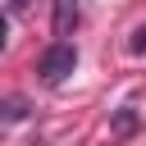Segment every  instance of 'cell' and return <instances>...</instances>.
Returning a JSON list of instances; mask_svg holds the SVG:
<instances>
[{"label": "cell", "mask_w": 146, "mask_h": 146, "mask_svg": "<svg viewBox=\"0 0 146 146\" xmlns=\"http://www.w3.org/2000/svg\"><path fill=\"white\" fill-rule=\"evenodd\" d=\"M5 36H9V23H5V18H0V46H5Z\"/></svg>", "instance_id": "obj_6"}, {"label": "cell", "mask_w": 146, "mask_h": 146, "mask_svg": "<svg viewBox=\"0 0 146 146\" xmlns=\"http://www.w3.org/2000/svg\"><path fill=\"white\" fill-rule=\"evenodd\" d=\"M132 128H137V114H132V110H123V114L114 119V132H132Z\"/></svg>", "instance_id": "obj_4"}, {"label": "cell", "mask_w": 146, "mask_h": 146, "mask_svg": "<svg viewBox=\"0 0 146 146\" xmlns=\"http://www.w3.org/2000/svg\"><path fill=\"white\" fill-rule=\"evenodd\" d=\"M14 5H27V0H14Z\"/></svg>", "instance_id": "obj_7"}, {"label": "cell", "mask_w": 146, "mask_h": 146, "mask_svg": "<svg viewBox=\"0 0 146 146\" xmlns=\"http://www.w3.org/2000/svg\"><path fill=\"white\" fill-rule=\"evenodd\" d=\"M132 50H137V55H146V27H137V32H132Z\"/></svg>", "instance_id": "obj_5"}, {"label": "cell", "mask_w": 146, "mask_h": 146, "mask_svg": "<svg viewBox=\"0 0 146 146\" xmlns=\"http://www.w3.org/2000/svg\"><path fill=\"white\" fill-rule=\"evenodd\" d=\"M78 27V0H55V32L68 36Z\"/></svg>", "instance_id": "obj_2"}, {"label": "cell", "mask_w": 146, "mask_h": 146, "mask_svg": "<svg viewBox=\"0 0 146 146\" xmlns=\"http://www.w3.org/2000/svg\"><path fill=\"white\" fill-rule=\"evenodd\" d=\"M73 64H78V50L68 46V41H59V46H50L46 55H41V64H36V73L55 87V82H64L68 73H73Z\"/></svg>", "instance_id": "obj_1"}, {"label": "cell", "mask_w": 146, "mask_h": 146, "mask_svg": "<svg viewBox=\"0 0 146 146\" xmlns=\"http://www.w3.org/2000/svg\"><path fill=\"white\" fill-rule=\"evenodd\" d=\"M0 119H5V123H18V119H27V100H23V96H9V100L0 105Z\"/></svg>", "instance_id": "obj_3"}]
</instances>
